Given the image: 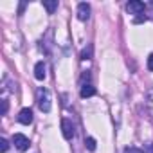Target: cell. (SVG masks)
<instances>
[{"label": "cell", "mask_w": 153, "mask_h": 153, "mask_svg": "<svg viewBox=\"0 0 153 153\" xmlns=\"http://www.w3.org/2000/svg\"><path fill=\"white\" fill-rule=\"evenodd\" d=\"M43 6H45L47 13H49V15H52V13L58 9V0H51V2H43Z\"/></svg>", "instance_id": "9c48e42d"}, {"label": "cell", "mask_w": 153, "mask_h": 153, "mask_svg": "<svg viewBox=\"0 0 153 153\" xmlns=\"http://www.w3.org/2000/svg\"><path fill=\"white\" fill-rule=\"evenodd\" d=\"M133 22H135V24H142V22H146V16H137Z\"/></svg>", "instance_id": "9a60e30c"}, {"label": "cell", "mask_w": 153, "mask_h": 153, "mask_svg": "<svg viewBox=\"0 0 153 153\" xmlns=\"http://www.w3.org/2000/svg\"><path fill=\"white\" fill-rule=\"evenodd\" d=\"M85 144H87V149H88V151H96V148H97V142H96V139H92V137H87V139H85Z\"/></svg>", "instance_id": "30bf717a"}, {"label": "cell", "mask_w": 153, "mask_h": 153, "mask_svg": "<svg viewBox=\"0 0 153 153\" xmlns=\"http://www.w3.org/2000/svg\"><path fill=\"white\" fill-rule=\"evenodd\" d=\"M38 106L42 112H51V101H49V92L45 88H40L38 90Z\"/></svg>", "instance_id": "6da1fadb"}, {"label": "cell", "mask_w": 153, "mask_h": 153, "mask_svg": "<svg viewBox=\"0 0 153 153\" xmlns=\"http://www.w3.org/2000/svg\"><path fill=\"white\" fill-rule=\"evenodd\" d=\"M13 144L16 146L18 151H25V149L29 148V139H27L25 135H22V133H16V135L13 137Z\"/></svg>", "instance_id": "7a4b0ae2"}, {"label": "cell", "mask_w": 153, "mask_h": 153, "mask_svg": "<svg viewBox=\"0 0 153 153\" xmlns=\"http://www.w3.org/2000/svg\"><path fill=\"white\" fill-rule=\"evenodd\" d=\"M61 130H63V137L65 139H72L74 137V124H72V121L70 119H63L61 121Z\"/></svg>", "instance_id": "277c9868"}, {"label": "cell", "mask_w": 153, "mask_h": 153, "mask_svg": "<svg viewBox=\"0 0 153 153\" xmlns=\"http://www.w3.org/2000/svg\"><path fill=\"white\" fill-rule=\"evenodd\" d=\"M18 123L20 124H31L33 123V110L31 108H22L18 114Z\"/></svg>", "instance_id": "5b68a950"}, {"label": "cell", "mask_w": 153, "mask_h": 153, "mask_svg": "<svg viewBox=\"0 0 153 153\" xmlns=\"http://www.w3.org/2000/svg\"><path fill=\"white\" fill-rule=\"evenodd\" d=\"M144 7H146L144 2H139V0H131V2H128V6H126L130 15H140L144 11Z\"/></svg>", "instance_id": "3957f363"}, {"label": "cell", "mask_w": 153, "mask_h": 153, "mask_svg": "<svg viewBox=\"0 0 153 153\" xmlns=\"http://www.w3.org/2000/svg\"><path fill=\"white\" fill-rule=\"evenodd\" d=\"M90 56H92V47L88 45V47L81 52V59H90Z\"/></svg>", "instance_id": "8fae6325"}, {"label": "cell", "mask_w": 153, "mask_h": 153, "mask_svg": "<svg viewBox=\"0 0 153 153\" xmlns=\"http://www.w3.org/2000/svg\"><path fill=\"white\" fill-rule=\"evenodd\" d=\"M128 153H142V151H139V149H135V148H128Z\"/></svg>", "instance_id": "e0dca14e"}, {"label": "cell", "mask_w": 153, "mask_h": 153, "mask_svg": "<svg viewBox=\"0 0 153 153\" xmlns=\"http://www.w3.org/2000/svg\"><path fill=\"white\" fill-rule=\"evenodd\" d=\"M148 68L153 70V54H149V58H148Z\"/></svg>", "instance_id": "5bb4252c"}, {"label": "cell", "mask_w": 153, "mask_h": 153, "mask_svg": "<svg viewBox=\"0 0 153 153\" xmlns=\"http://www.w3.org/2000/svg\"><path fill=\"white\" fill-rule=\"evenodd\" d=\"M2 114H7V101H2Z\"/></svg>", "instance_id": "2e32d148"}, {"label": "cell", "mask_w": 153, "mask_h": 153, "mask_svg": "<svg viewBox=\"0 0 153 153\" xmlns=\"http://www.w3.org/2000/svg\"><path fill=\"white\" fill-rule=\"evenodd\" d=\"M79 94H81V97H83V99H87V97H92V96H96V88H94L92 85H83Z\"/></svg>", "instance_id": "ba28073f"}, {"label": "cell", "mask_w": 153, "mask_h": 153, "mask_svg": "<svg viewBox=\"0 0 153 153\" xmlns=\"http://www.w3.org/2000/svg\"><path fill=\"white\" fill-rule=\"evenodd\" d=\"M144 153H153V142H149V144L144 146Z\"/></svg>", "instance_id": "4fadbf2b"}, {"label": "cell", "mask_w": 153, "mask_h": 153, "mask_svg": "<svg viewBox=\"0 0 153 153\" xmlns=\"http://www.w3.org/2000/svg\"><path fill=\"white\" fill-rule=\"evenodd\" d=\"M9 149V142L6 140V139H2V140H0V151H2V153H6Z\"/></svg>", "instance_id": "7c38bea8"}, {"label": "cell", "mask_w": 153, "mask_h": 153, "mask_svg": "<svg viewBox=\"0 0 153 153\" xmlns=\"http://www.w3.org/2000/svg\"><path fill=\"white\" fill-rule=\"evenodd\" d=\"M45 76H47V72H45V63H43V61H38V63L34 65V78H36L38 81H43Z\"/></svg>", "instance_id": "52a82bcc"}, {"label": "cell", "mask_w": 153, "mask_h": 153, "mask_svg": "<svg viewBox=\"0 0 153 153\" xmlns=\"http://www.w3.org/2000/svg\"><path fill=\"white\" fill-rule=\"evenodd\" d=\"M88 16H90V6L87 2H81L78 6V18L81 22H85V20H88Z\"/></svg>", "instance_id": "8992f818"}]
</instances>
